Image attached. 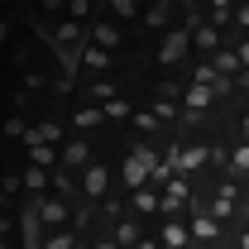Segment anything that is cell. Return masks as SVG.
<instances>
[{"mask_svg": "<svg viewBox=\"0 0 249 249\" xmlns=\"http://www.w3.org/2000/svg\"><path fill=\"white\" fill-rule=\"evenodd\" d=\"M211 158H216V149H206V144H178V149L163 158V163H168L178 178H192V173H201Z\"/></svg>", "mask_w": 249, "mask_h": 249, "instance_id": "cell-1", "label": "cell"}, {"mask_svg": "<svg viewBox=\"0 0 249 249\" xmlns=\"http://www.w3.org/2000/svg\"><path fill=\"white\" fill-rule=\"evenodd\" d=\"M187 48H192V29H187V24H178V29L163 34V43H158L154 62H158V67H178V62L187 58Z\"/></svg>", "mask_w": 249, "mask_h": 249, "instance_id": "cell-2", "label": "cell"}, {"mask_svg": "<svg viewBox=\"0 0 249 249\" xmlns=\"http://www.w3.org/2000/svg\"><path fill=\"white\" fill-rule=\"evenodd\" d=\"M43 230H48V225H43V216H38V201H29V206L19 211V240H24V249H43L48 245Z\"/></svg>", "mask_w": 249, "mask_h": 249, "instance_id": "cell-3", "label": "cell"}, {"mask_svg": "<svg viewBox=\"0 0 249 249\" xmlns=\"http://www.w3.org/2000/svg\"><path fill=\"white\" fill-rule=\"evenodd\" d=\"M187 206H192V178H168L163 182V220L187 211Z\"/></svg>", "mask_w": 249, "mask_h": 249, "instance_id": "cell-4", "label": "cell"}, {"mask_svg": "<svg viewBox=\"0 0 249 249\" xmlns=\"http://www.w3.org/2000/svg\"><path fill=\"white\" fill-rule=\"evenodd\" d=\"M91 139H87V134H72V139H67V144H62V168H67V173H77V168H82V173H87V168H91Z\"/></svg>", "mask_w": 249, "mask_h": 249, "instance_id": "cell-5", "label": "cell"}, {"mask_svg": "<svg viewBox=\"0 0 249 249\" xmlns=\"http://www.w3.org/2000/svg\"><path fill=\"white\" fill-rule=\"evenodd\" d=\"M211 106H216V87L187 82V91H182V115L187 120H201V110H211Z\"/></svg>", "mask_w": 249, "mask_h": 249, "instance_id": "cell-6", "label": "cell"}, {"mask_svg": "<svg viewBox=\"0 0 249 249\" xmlns=\"http://www.w3.org/2000/svg\"><path fill=\"white\" fill-rule=\"evenodd\" d=\"M158 245L163 249H187L192 245V225H187L182 216H168L163 225H158Z\"/></svg>", "mask_w": 249, "mask_h": 249, "instance_id": "cell-7", "label": "cell"}, {"mask_svg": "<svg viewBox=\"0 0 249 249\" xmlns=\"http://www.w3.org/2000/svg\"><path fill=\"white\" fill-rule=\"evenodd\" d=\"M106 187H110V168H106V163H91V168L82 173V196H87V201H106Z\"/></svg>", "mask_w": 249, "mask_h": 249, "instance_id": "cell-8", "label": "cell"}, {"mask_svg": "<svg viewBox=\"0 0 249 249\" xmlns=\"http://www.w3.org/2000/svg\"><path fill=\"white\" fill-rule=\"evenodd\" d=\"M129 211L134 216H163V187H144V192H129Z\"/></svg>", "mask_w": 249, "mask_h": 249, "instance_id": "cell-9", "label": "cell"}, {"mask_svg": "<svg viewBox=\"0 0 249 249\" xmlns=\"http://www.w3.org/2000/svg\"><path fill=\"white\" fill-rule=\"evenodd\" d=\"M192 48H201V53H211V58H216L220 48H225V34H220L216 24H206V19H201V24L192 29Z\"/></svg>", "mask_w": 249, "mask_h": 249, "instance_id": "cell-10", "label": "cell"}, {"mask_svg": "<svg viewBox=\"0 0 249 249\" xmlns=\"http://www.w3.org/2000/svg\"><path fill=\"white\" fill-rule=\"evenodd\" d=\"M87 38H91L96 48H106V53H115V48H120V24H110V19H96L91 29H87Z\"/></svg>", "mask_w": 249, "mask_h": 249, "instance_id": "cell-11", "label": "cell"}, {"mask_svg": "<svg viewBox=\"0 0 249 249\" xmlns=\"http://www.w3.org/2000/svg\"><path fill=\"white\" fill-rule=\"evenodd\" d=\"M19 178H24V192H34V201H43V196L53 192V173H48V168H38V163H29Z\"/></svg>", "mask_w": 249, "mask_h": 249, "instance_id": "cell-12", "label": "cell"}, {"mask_svg": "<svg viewBox=\"0 0 249 249\" xmlns=\"http://www.w3.org/2000/svg\"><path fill=\"white\" fill-rule=\"evenodd\" d=\"M101 124H106V106H96V101L77 106V115H72V129H77V134H91V129H101Z\"/></svg>", "mask_w": 249, "mask_h": 249, "instance_id": "cell-13", "label": "cell"}, {"mask_svg": "<svg viewBox=\"0 0 249 249\" xmlns=\"http://www.w3.org/2000/svg\"><path fill=\"white\" fill-rule=\"evenodd\" d=\"M38 216H43L48 230H62V225H67V196H43V201H38Z\"/></svg>", "mask_w": 249, "mask_h": 249, "instance_id": "cell-14", "label": "cell"}, {"mask_svg": "<svg viewBox=\"0 0 249 249\" xmlns=\"http://www.w3.org/2000/svg\"><path fill=\"white\" fill-rule=\"evenodd\" d=\"M187 225H192V240H201V245H211V240L220 235V220L211 216V211H192Z\"/></svg>", "mask_w": 249, "mask_h": 249, "instance_id": "cell-15", "label": "cell"}, {"mask_svg": "<svg viewBox=\"0 0 249 249\" xmlns=\"http://www.w3.org/2000/svg\"><path fill=\"white\" fill-rule=\"evenodd\" d=\"M235 192H240L235 182H220L216 187V201H211V216H216V220H230V216H235V201H240Z\"/></svg>", "mask_w": 249, "mask_h": 249, "instance_id": "cell-16", "label": "cell"}, {"mask_svg": "<svg viewBox=\"0 0 249 249\" xmlns=\"http://www.w3.org/2000/svg\"><path fill=\"white\" fill-rule=\"evenodd\" d=\"M211 67H216L225 82H240V77H245V67H240V53H235V48H220L216 58H211Z\"/></svg>", "mask_w": 249, "mask_h": 249, "instance_id": "cell-17", "label": "cell"}, {"mask_svg": "<svg viewBox=\"0 0 249 249\" xmlns=\"http://www.w3.org/2000/svg\"><path fill=\"white\" fill-rule=\"evenodd\" d=\"M139 240H144V225H139L134 216H120V220H115V245H120V249H134Z\"/></svg>", "mask_w": 249, "mask_h": 249, "instance_id": "cell-18", "label": "cell"}, {"mask_svg": "<svg viewBox=\"0 0 249 249\" xmlns=\"http://www.w3.org/2000/svg\"><path fill=\"white\" fill-rule=\"evenodd\" d=\"M144 29L149 34H168L173 29V10H168V5H149V10H144Z\"/></svg>", "mask_w": 249, "mask_h": 249, "instance_id": "cell-19", "label": "cell"}, {"mask_svg": "<svg viewBox=\"0 0 249 249\" xmlns=\"http://www.w3.org/2000/svg\"><path fill=\"white\" fill-rule=\"evenodd\" d=\"M82 72L106 77V72H110V53H106V48H96V43H87V53H82Z\"/></svg>", "mask_w": 249, "mask_h": 249, "instance_id": "cell-20", "label": "cell"}, {"mask_svg": "<svg viewBox=\"0 0 249 249\" xmlns=\"http://www.w3.org/2000/svg\"><path fill=\"white\" fill-rule=\"evenodd\" d=\"M106 19H110V24H129V19H144V10H139L134 0H110Z\"/></svg>", "mask_w": 249, "mask_h": 249, "instance_id": "cell-21", "label": "cell"}, {"mask_svg": "<svg viewBox=\"0 0 249 249\" xmlns=\"http://www.w3.org/2000/svg\"><path fill=\"white\" fill-rule=\"evenodd\" d=\"M206 24H216V29L225 34L230 24H235V10H230V5H211V10H206Z\"/></svg>", "mask_w": 249, "mask_h": 249, "instance_id": "cell-22", "label": "cell"}, {"mask_svg": "<svg viewBox=\"0 0 249 249\" xmlns=\"http://www.w3.org/2000/svg\"><path fill=\"white\" fill-rule=\"evenodd\" d=\"M115 96H120V91H115V82H106V77H96V82H91V101H96V106H110Z\"/></svg>", "mask_w": 249, "mask_h": 249, "instance_id": "cell-23", "label": "cell"}, {"mask_svg": "<svg viewBox=\"0 0 249 249\" xmlns=\"http://www.w3.org/2000/svg\"><path fill=\"white\" fill-rule=\"evenodd\" d=\"M134 129H139V134H158V129H163V120H158L154 110H134Z\"/></svg>", "mask_w": 249, "mask_h": 249, "instance_id": "cell-24", "label": "cell"}, {"mask_svg": "<svg viewBox=\"0 0 249 249\" xmlns=\"http://www.w3.org/2000/svg\"><path fill=\"white\" fill-rule=\"evenodd\" d=\"M106 120H134V106H129L124 96H115V101L106 106Z\"/></svg>", "mask_w": 249, "mask_h": 249, "instance_id": "cell-25", "label": "cell"}, {"mask_svg": "<svg viewBox=\"0 0 249 249\" xmlns=\"http://www.w3.org/2000/svg\"><path fill=\"white\" fill-rule=\"evenodd\" d=\"M230 173H249V139L230 149Z\"/></svg>", "mask_w": 249, "mask_h": 249, "instance_id": "cell-26", "label": "cell"}, {"mask_svg": "<svg viewBox=\"0 0 249 249\" xmlns=\"http://www.w3.org/2000/svg\"><path fill=\"white\" fill-rule=\"evenodd\" d=\"M62 15H67L72 24H82V19L91 15V5H87V0H67V5H62Z\"/></svg>", "mask_w": 249, "mask_h": 249, "instance_id": "cell-27", "label": "cell"}, {"mask_svg": "<svg viewBox=\"0 0 249 249\" xmlns=\"http://www.w3.org/2000/svg\"><path fill=\"white\" fill-rule=\"evenodd\" d=\"M43 249H77V235H72V230H53Z\"/></svg>", "mask_w": 249, "mask_h": 249, "instance_id": "cell-28", "label": "cell"}, {"mask_svg": "<svg viewBox=\"0 0 249 249\" xmlns=\"http://www.w3.org/2000/svg\"><path fill=\"white\" fill-rule=\"evenodd\" d=\"M149 110H154V115H158V120H163V124H168V120H178V106H173L168 96H163V101H154Z\"/></svg>", "mask_w": 249, "mask_h": 249, "instance_id": "cell-29", "label": "cell"}, {"mask_svg": "<svg viewBox=\"0 0 249 249\" xmlns=\"http://www.w3.org/2000/svg\"><path fill=\"white\" fill-rule=\"evenodd\" d=\"M5 134H10V139H29V124H24V115H10V120H5Z\"/></svg>", "mask_w": 249, "mask_h": 249, "instance_id": "cell-30", "label": "cell"}, {"mask_svg": "<svg viewBox=\"0 0 249 249\" xmlns=\"http://www.w3.org/2000/svg\"><path fill=\"white\" fill-rule=\"evenodd\" d=\"M53 192H58V196H72V173H67V168L53 173Z\"/></svg>", "mask_w": 249, "mask_h": 249, "instance_id": "cell-31", "label": "cell"}, {"mask_svg": "<svg viewBox=\"0 0 249 249\" xmlns=\"http://www.w3.org/2000/svg\"><path fill=\"white\" fill-rule=\"evenodd\" d=\"M235 29H249V5H240V10H235Z\"/></svg>", "mask_w": 249, "mask_h": 249, "instance_id": "cell-32", "label": "cell"}, {"mask_svg": "<svg viewBox=\"0 0 249 249\" xmlns=\"http://www.w3.org/2000/svg\"><path fill=\"white\" fill-rule=\"evenodd\" d=\"M235 53H240V67L249 72V38H240V48H235Z\"/></svg>", "mask_w": 249, "mask_h": 249, "instance_id": "cell-33", "label": "cell"}, {"mask_svg": "<svg viewBox=\"0 0 249 249\" xmlns=\"http://www.w3.org/2000/svg\"><path fill=\"white\" fill-rule=\"evenodd\" d=\"M134 249H163V245H158V240H139Z\"/></svg>", "mask_w": 249, "mask_h": 249, "instance_id": "cell-34", "label": "cell"}, {"mask_svg": "<svg viewBox=\"0 0 249 249\" xmlns=\"http://www.w3.org/2000/svg\"><path fill=\"white\" fill-rule=\"evenodd\" d=\"M96 249H120V245H115V240H101V245H96Z\"/></svg>", "mask_w": 249, "mask_h": 249, "instance_id": "cell-35", "label": "cell"}, {"mask_svg": "<svg viewBox=\"0 0 249 249\" xmlns=\"http://www.w3.org/2000/svg\"><path fill=\"white\" fill-rule=\"evenodd\" d=\"M240 249H249V230H240Z\"/></svg>", "mask_w": 249, "mask_h": 249, "instance_id": "cell-36", "label": "cell"}]
</instances>
